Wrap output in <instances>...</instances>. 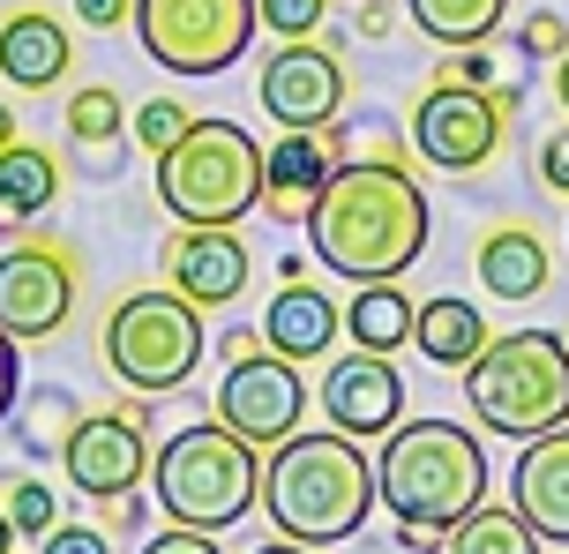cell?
<instances>
[{
  "label": "cell",
  "instance_id": "cell-1",
  "mask_svg": "<svg viewBox=\"0 0 569 554\" xmlns=\"http://www.w3.org/2000/svg\"><path fill=\"white\" fill-rule=\"evenodd\" d=\"M427 188L405 173V158H338L308 210V248L322 270L352 285L405 278L427 255Z\"/></svg>",
  "mask_w": 569,
  "mask_h": 554
},
{
  "label": "cell",
  "instance_id": "cell-2",
  "mask_svg": "<svg viewBox=\"0 0 569 554\" xmlns=\"http://www.w3.org/2000/svg\"><path fill=\"white\" fill-rule=\"evenodd\" d=\"M375 502L412 554H442L450 525L487 502V450L465 420H398L375 457Z\"/></svg>",
  "mask_w": 569,
  "mask_h": 554
},
{
  "label": "cell",
  "instance_id": "cell-3",
  "mask_svg": "<svg viewBox=\"0 0 569 554\" xmlns=\"http://www.w3.org/2000/svg\"><path fill=\"white\" fill-rule=\"evenodd\" d=\"M375 510V457H360V442L322 427V435H292L262 457V517L278 540L300 547H338L368 525Z\"/></svg>",
  "mask_w": 569,
  "mask_h": 554
},
{
  "label": "cell",
  "instance_id": "cell-4",
  "mask_svg": "<svg viewBox=\"0 0 569 554\" xmlns=\"http://www.w3.org/2000/svg\"><path fill=\"white\" fill-rule=\"evenodd\" d=\"M150 495L166 510V525L232 532L262 502V457L226 420H196L150 450Z\"/></svg>",
  "mask_w": 569,
  "mask_h": 554
},
{
  "label": "cell",
  "instance_id": "cell-5",
  "mask_svg": "<svg viewBox=\"0 0 569 554\" xmlns=\"http://www.w3.org/2000/svg\"><path fill=\"white\" fill-rule=\"evenodd\" d=\"M465 405L487 435L510 442L569 427V338H555V330L487 338V352L465 367Z\"/></svg>",
  "mask_w": 569,
  "mask_h": 554
},
{
  "label": "cell",
  "instance_id": "cell-6",
  "mask_svg": "<svg viewBox=\"0 0 569 554\" xmlns=\"http://www.w3.org/2000/svg\"><path fill=\"white\" fill-rule=\"evenodd\" d=\"M158 203L180 225H240L262 203V143L240 120L196 113V128L158 158Z\"/></svg>",
  "mask_w": 569,
  "mask_h": 554
},
{
  "label": "cell",
  "instance_id": "cell-7",
  "mask_svg": "<svg viewBox=\"0 0 569 554\" xmlns=\"http://www.w3.org/2000/svg\"><path fill=\"white\" fill-rule=\"evenodd\" d=\"M106 367H113L136 397H166L202 367V308L180 292H120L113 315H106Z\"/></svg>",
  "mask_w": 569,
  "mask_h": 554
},
{
  "label": "cell",
  "instance_id": "cell-8",
  "mask_svg": "<svg viewBox=\"0 0 569 554\" xmlns=\"http://www.w3.org/2000/svg\"><path fill=\"white\" fill-rule=\"evenodd\" d=\"M256 0H136V38L166 75H226L256 46Z\"/></svg>",
  "mask_w": 569,
  "mask_h": 554
},
{
  "label": "cell",
  "instance_id": "cell-9",
  "mask_svg": "<svg viewBox=\"0 0 569 554\" xmlns=\"http://www.w3.org/2000/svg\"><path fill=\"white\" fill-rule=\"evenodd\" d=\"M517 105H525V83H495V90L427 83L420 105H412V150H420V165L457 173V180L495 165V150H502V135H510Z\"/></svg>",
  "mask_w": 569,
  "mask_h": 554
},
{
  "label": "cell",
  "instance_id": "cell-10",
  "mask_svg": "<svg viewBox=\"0 0 569 554\" xmlns=\"http://www.w3.org/2000/svg\"><path fill=\"white\" fill-rule=\"evenodd\" d=\"M83 300V263L76 248L53 233H16V248L0 255V330L16 345H46L68 330Z\"/></svg>",
  "mask_w": 569,
  "mask_h": 554
},
{
  "label": "cell",
  "instance_id": "cell-11",
  "mask_svg": "<svg viewBox=\"0 0 569 554\" xmlns=\"http://www.w3.org/2000/svg\"><path fill=\"white\" fill-rule=\"evenodd\" d=\"M308 412V390H300V360L284 352H248V360H226V382L210 397V420H226L232 435H248L256 450H278Z\"/></svg>",
  "mask_w": 569,
  "mask_h": 554
},
{
  "label": "cell",
  "instance_id": "cell-12",
  "mask_svg": "<svg viewBox=\"0 0 569 554\" xmlns=\"http://www.w3.org/2000/svg\"><path fill=\"white\" fill-rule=\"evenodd\" d=\"M345 90H352V75H345L338 46H322V30L315 38H278V53L262 60V75H256V98L278 128L345 120Z\"/></svg>",
  "mask_w": 569,
  "mask_h": 554
},
{
  "label": "cell",
  "instance_id": "cell-13",
  "mask_svg": "<svg viewBox=\"0 0 569 554\" xmlns=\"http://www.w3.org/2000/svg\"><path fill=\"white\" fill-rule=\"evenodd\" d=\"M60 472L68 487L90 502L106 495H128L150 480V427H142V405H106V412H83L68 442H60Z\"/></svg>",
  "mask_w": 569,
  "mask_h": 554
},
{
  "label": "cell",
  "instance_id": "cell-14",
  "mask_svg": "<svg viewBox=\"0 0 569 554\" xmlns=\"http://www.w3.org/2000/svg\"><path fill=\"white\" fill-rule=\"evenodd\" d=\"M322 420L352 442H382L390 427L405 420V375L390 352H345L330 360V375H322Z\"/></svg>",
  "mask_w": 569,
  "mask_h": 554
},
{
  "label": "cell",
  "instance_id": "cell-15",
  "mask_svg": "<svg viewBox=\"0 0 569 554\" xmlns=\"http://www.w3.org/2000/svg\"><path fill=\"white\" fill-rule=\"evenodd\" d=\"M256 278V255L232 225H188L166 240V285L196 308H232Z\"/></svg>",
  "mask_w": 569,
  "mask_h": 554
},
{
  "label": "cell",
  "instance_id": "cell-16",
  "mask_svg": "<svg viewBox=\"0 0 569 554\" xmlns=\"http://www.w3.org/2000/svg\"><path fill=\"white\" fill-rule=\"evenodd\" d=\"M330 173H338V135L330 128H278V150H262V210L284 218V225H308Z\"/></svg>",
  "mask_w": 569,
  "mask_h": 554
},
{
  "label": "cell",
  "instance_id": "cell-17",
  "mask_svg": "<svg viewBox=\"0 0 569 554\" xmlns=\"http://www.w3.org/2000/svg\"><path fill=\"white\" fill-rule=\"evenodd\" d=\"M510 502L525 510V525L569 547V427L517 442V472H510Z\"/></svg>",
  "mask_w": 569,
  "mask_h": 554
},
{
  "label": "cell",
  "instance_id": "cell-18",
  "mask_svg": "<svg viewBox=\"0 0 569 554\" xmlns=\"http://www.w3.org/2000/svg\"><path fill=\"white\" fill-rule=\"evenodd\" d=\"M338 330H345L338 292L308 285V278H278L270 308H262V345L284 352V360H322L338 345Z\"/></svg>",
  "mask_w": 569,
  "mask_h": 554
},
{
  "label": "cell",
  "instance_id": "cell-19",
  "mask_svg": "<svg viewBox=\"0 0 569 554\" xmlns=\"http://www.w3.org/2000/svg\"><path fill=\"white\" fill-rule=\"evenodd\" d=\"M68 68H76V38H68L60 16H46V8H16V16L0 23V83L53 90V83H68Z\"/></svg>",
  "mask_w": 569,
  "mask_h": 554
},
{
  "label": "cell",
  "instance_id": "cell-20",
  "mask_svg": "<svg viewBox=\"0 0 569 554\" xmlns=\"http://www.w3.org/2000/svg\"><path fill=\"white\" fill-rule=\"evenodd\" d=\"M472 270H480V292L487 300H540L547 278H555V255H547V240L510 218V225H487L480 248H472Z\"/></svg>",
  "mask_w": 569,
  "mask_h": 554
},
{
  "label": "cell",
  "instance_id": "cell-21",
  "mask_svg": "<svg viewBox=\"0 0 569 554\" xmlns=\"http://www.w3.org/2000/svg\"><path fill=\"white\" fill-rule=\"evenodd\" d=\"M53 203H60V158L16 135L0 150V233H30Z\"/></svg>",
  "mask_w": 569,
  "mask_h": 554
},
{
  "label": "cell",
  "instance_id": "cell-22",
  "mask_svg": "<svg viewBox=\"0 0 569 554\" xmlns=\"http://www.w3.org/2000/svg\"><path fill=\"white\" fill-rule=\"evenodd\" d=\"M412 345H420L435 367L465 375V367L487 352V322H480V308H472L465 292H435V300L412 308Z\"/></svg>",
  "mask_w": 569,
  "mask_h": 554
},
{
  "label": "cell",
  "instance_id": "cell-23",
  "mask_svg": "<svg viewBox=\"0 0 569 554\" xmlns=\"http://www.w3.org/2000/svg\"><path fill=\"white\" fill-rule=\"evenodd\" d=\"M345 338L360 352H405V338H412V300H405L398 278H368V285L345 300Z\"/></svg>",
  "mask_w": 569,
  "mask_h": 554
},
{
  "label": "cell",
  "instance_id": "cell-24",
  "mask_svg": "<svg viewBox=\"0 0 569 554\" xmlns=\"http://www.w3.org/2000/svg\"><path fill=\"white\" fill-rule=\"evenodd\" d=\"M405 16L435 46H487L510 23V0H405Z\"/></svg>",
  "mask_w": 569,
  "mask_h": 554
},
{
  "label": "cell",
  "instance_id": "cell-25",
  "mask_svg": "<svg viewBox=\"0 0 569 554\" xmlns=\"http://www.w3.org/2000/svg\"><path fill=\"white\" fill-rule=\"evenodd\" d=\"M442 554H540V532L525 525V510H495V502H480V510H465L450 525V547Z\"/></svg>",
  "mask_w": 569,
  "mask_h": 554
},
{
  "label": "cell",
  "instance_id": "cell-26",
  "mask_svg": "<svg viewBox=\"0 0 569 554\" xmlns=\"http://www.w3.org/2000/svg\"><path fill=\"white\" fill-rule=\"evenodd\" d=\"M120 135H128V105H120L113 83H83L76 98H68V143L106 150V158H113Z\"/></svg>",
  "mask_w": 569,
  "mask_h": 554
},
{
  "label": "cell",
  "instance_id": "cell-27",
  "mask_svg": "<svg viewBox=\"0 0 569 554\" xmlns=\"http://www.w3.org/2000/svg\"><path fill=\"white\" fill-rule=\"evenodd\" d=\"M0 510H8V525H16V540H46V532L60 525V495L38 480V472H16L8 487H0Z\"/></svg>",
  "mask_w": 569,
  "mask_h": 554
},
{
  "label": "cell",
  "instance_id": "cell-28",
  "mask_svg": "<svg viewBox=\"0 0 569 554\" xmlns=\"http://www.w3.org/2000/svg\"><path fill=\"white\" fill-rule=\"evenodd\" d=\"M188 128H196V105H180V98H142L136 113H128V135H136L150 158H166Z\"/></svg>",
  "mask_w": 569,
  "mask_h": 554
},
{
  "label": "cell",
  "instance_id": "cell-29",
  "mask_svg": "<svg viewBox=\"0 0 569 554\" xmlns=\"http://www.w3.org/2000/svg\"><path fill=\"white\" fill-rule=\"evenodd\" d=\"M262 30H278V38H315L322 16H330V0H256Z\"/></svg>",
  "mask_w": 569,
  "mask_h": 554
},
{
  "label": "cell",
  "instance_id": "cell-30",
  "mask_svg": "<svg viewBox=\"0 0 569 554\" xmlns=\"http://www.w3.org/2000/svg\"><path fill=\"white\" fill-rule=\"evenodd\" d=\"M517 53L525 60H562L569 53V23L555 16V8H532V16L517 23Z\"/></svg>",
  "mask_w": 569,
  "mask_h": 554
},
{
  "label": "cell",
  "instance_id": "cell-31",
  "mask_svg": "<svg viewBox=\"0 0 569 554\" xmlns=\"http://www.w3.org/2000/svg\"><path fill=\"white\" fill-rule=\"evenodd\" d=\"M435 83H472V90H495L502 75H495V53H480V46H450V53H442V68H435Z\"/></svg>",
  "mask_w": 569,
  "mask_h": 554
},
{
  "label": "cell",
  "instance_id": "cell-32",
  "mask_svg": "<svg viewBox=\"0 0 569 554\" xmlns=\"http://www.w3.org/2000/svg\"><path fill=\"white\" fill-rule=\"evenodd\" d=\"M38 554H113V532L106 525H53L38 540Z\"/></svg>",
  "mask_w": 569,
  "mask_h": 554
},
{
  "label": "cell",
  "instance_id": "cell-33",
  "mask_svg": "<svg viewBox=\"0 0 569 554\" xmlns=\"http://www.w3.org/2000/svg\"><path fill=\"white\" fill-rule=\"evenodd\" d=\"M142 554H226L218 547V532H196V525H172V532H158Z\"/></svg>",
  "mask_w": 569,
  "mask_h": 554
},
{
  "label": "cell",
  "instance_id": "cell-34",
  "mask_svg": "<svg viewBox=\"0 0 569 554\" xmlns=\"http://www.w3.org/2000/svg\"><path fill=\"white\" fill-rule=\"evenodd\" d=\"M540 180L555 188V195H569V128H555L540 143Z\"/></svg>",
  "mask_w": 569,
  "mask_h": 554
},
{
  "label": "cell",
  "instance_id": "cell-35",
  "mask_svg": "<svg viewBox=\"0 0 569 554\" xmlns=\"http://www.w3.org/2000/svg\"><path fill=\"white\" fill-rule=\"evenodd\" d=\"M76 16L90 30H113V23H136V0H76Z\"/></svg>",
  "mask_w": 569,
  "mask_h": 554
},
{
  "label": "cell",
  "instance_id": "cell-36",
  "mask_svg": "<svg viewBox=\"0 0 569 554\" xmlns=\"http://www.w3.org/2000/svg\"><path fill=\"white\" fill-rule=\"evenodd\" d=\"M352 30H360V38H390V30H398V8H390V0H360V8H352Z\"/></svg>",
  "mask_w": 569,
  "mask_h": 554
},
{
  "label": "cell",
  "instance_id": "cell-37",
  "mask_svg": "<svg viewBox=\"0 0 569 554\" xmlns=\"http://www.w3.org/2000/svg\"><path fill=\"white\" fill-rule=\"evenodd\" d=\"M98 510H106V517H98V525H106V532H136V517H142L136 487H128V495H106V502H98Z\"/></svg>",
  "mask_w": 569,
  "mask_h": 554
},
{
  "label": "cell",
  "instance_id": "cell-38",
  "mask_svg": "<svg viewBox=\"0 0 569 554\" xmlns=\"http://www.w3.org/2000/svg\"><path fill=\"white\" fill-rule=\"evenodd\" d=\"M16 352H23V345H16V338L0 330V420L16 412V382H23V375H16Z\"/></svg>",
  "mask_w": 569,
  "mask_h": 554
},
{
  "label": "cell",
  "instance_id": "cell-39",
  "mask_svg": "<svg viewBox=\"0 0 569 554\" xmlns=\"http://www.w3.org/2000/svg\"><path fill=\"white\" fill-rule=\"evenodd\" d=\"M226 360H248V352H262V330H226Z\"/></svg>",
  "mask_w": 569,
  "mask_h": 554
},
{
  "label": "cell",
  "instance_id": "cell-40",
  "mask_svg": "<svg viewBox=\"0 0 569 554\" xmlns=\"http://www.w3.org/2000/svg\"><path fill=\"white\" fill-rule=\"evenodd\" d=\"M16 135H23V113H16V105H8V98H0V150L16 143Z\"/></svg>",
  "mask_w": 569,
  "mask_h": 554
},
{
  "label": "cell",
  "instance_id": "cell-41",
  "mask_svg": "<svg viewBox=\"0 0 569 554\" xmlns=\"http://www.w3.org/2000/svg\"><path fill=\"white\" fill-rule=\"evenodd\" d=\"M555 98H562V113H569V53L555 60Z\"/></svg>",
  "mask_w": 569,
  "mask_h": 554
},
{
  "label": "cell",
  "instance_id": "cell-42",
  "mask_svg": "<svg viewBox=\"0 0 569 554\" xmlns=\"http://www.w3.org/2000/svg\"><path fill=\"white\" fill-rule=\"evenodd\" d=\"M256 554H315V547H300V540H270V547H256Z\"/></svg>",
  "mask_w": 569,
  "mask_h": 554
},
{
  "label": "cell",
  "instance_id": "cell-43",
  "mask_svg": "<svg viewBox=\"0 0 569 554\" xmlns=\"http://www.w3.org/2000/svg\"><path fill=\"white\" fill-rule=\"evenodd\" d=\"M0 554H16V525H8V510H0Z\"/></svg>",
  "mask_w": 569,
  "mask_h": 554
}]
</instances>
